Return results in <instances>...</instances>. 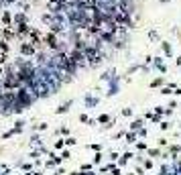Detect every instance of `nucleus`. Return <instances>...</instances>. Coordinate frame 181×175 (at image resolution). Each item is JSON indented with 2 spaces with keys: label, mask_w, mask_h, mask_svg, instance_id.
Here are the masks:
<instances>
[{
  "label": "nucleus",
  "mask_w": 181,
  "mask_h": 175,
  "mask_svg": "<svg viewBox=\"0 0 181 175\" xmlns=\"http://www.w3.org/2000/svg\"><path fill=\"white\" fill-rule=\"evenodd\" d=\"M35 49H37V47H33L31 43H23V45H20V51H23V55H33Z\"/></svg>",
  "instance_id": "f257e3e1"
},
{
  "label": "nucleus",
  "mask_w": 181,
  "mask_h": 175,
  "mask_svg": "<svg viewBox=\"0 0 181 175\" xmlns=\"http://www.w3.org/2000/svg\"><path fill=\"white\" fill-rule=\"evenodd\" d=\"M15 23H19V24H23L25 23V15H23V12H19V15L15 16Z\"/></svg>",
  "instance_id": "f03ea898"
},
{
  "label": "nucleus",
  "mask_w": 181,
  "mask_h": 175,
  "mask_svg": "<svg viewBox=\"0 0 181 175\" xmlns=\"http://www.w3.org/2000/svg\"><path fill=\"white\" fill-rule=\"evenodd\" d=\"M2 23H4V24H10V12H4V15H2Z\"/></svg>",
  "instance_id": "7ed1b4c3"
},
{
  "label": "nucleus",
  "mask_w": 181,
  "mask_h": 175,
  "mask_svg": "<svg viewBox=\"0 0 181 175\" xmlns=\"http://www.w3.org/2000/svg\"><path fill=\"white\" fill-rule=\"evenodd\" d=\"M0 33H2V24H0Z\"/></svg>",
  "instance_id": "20e7f679"
}]
</instances>
